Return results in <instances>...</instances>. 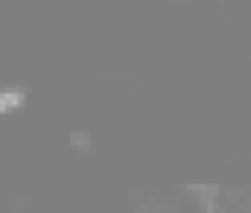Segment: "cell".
<instances>
[{
	"label": "cell",
	"mask_w": 251,
	"mask_h": 213,
	"mask_svg": "<svg viewBox=\"0 0 251 213\" xmlns=\"http://www.w3.org/2000/svg\"><path fill=\"white\" fill-rule=\"evenodd\" d=\"M21 105H24V94H0V114L12 111V108H21Z\"/></svg>",
	"instance_id": "cell-1"
}]
</instances>
